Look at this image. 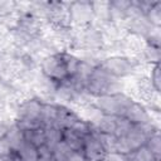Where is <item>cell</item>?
Instances as JSON below:
<instances>
[{
	"label": "cell",
	"instance_id": "15",
	"mask_svg": "<svg viewBox=\"0 0 161 161\" xmlns=\"http://www.w3.org/2000/svg\"><path fill=\"white\" fill-rule=\"evenodd\" d=\"M125 157L127 161H155V160H157V157L145 145L138 147L132 153H130L128 156H125Z\"/></svg>",
	"mask_w": 161,
	"mask_h": 161
},
{
	"label": "cell",
	"instance_id": "12",
	"mask_svg": "<svg viewBox=\"0 0 161 161\" xmlns=\"http://www.w3.org/2000/svg\"><path fill=\"white\" fill-rule=\"evenodd\" d=\"M23 136H24V140L30 142L31 145H34L35 147H40V146H44L47 145V137H45V128L42 126V127H38V128H34V130H29V131H25L23 132Z\"/></svg>",
	"mask_w": 161,
	"mask_h": 161
},
{
	"label": "cell",
	"instance_id": "7",
	"mask_svg": "<svg viewBox=\"0 0 161 161\" xmlns=\"http://www.w3.org/2000/svg\"><path fill=\"white\" fill-rule=\"evenodd\" d=\"M42 106L43 102L39 98H30L20 102L16 109V119H39Z\"/></svg>",
	"mask_w": 161,
	"mask_h": 161
},
{
	"label": "cell",
	"instance_id": "24",
	"mask_svg": "<svg viewBox=\"0 0 161 161\" xmlns=\"http://www.w3.org/2000/svg\"><path fill=\"white\" fill-rule=\"evenodd\" d=\"M8 128L9 127H6L5 125H3V123H0V140L6 135V131H8Z\"/></svg>",
	"mask_w": 161,
	"mask_h": 161
},
{
	"label": "cell",
	"instance_id": "4",
	"mask_svg": "<svg viewBox=\"0 0 161 161\" xmlns=\"http://www.w3.org/2000/svg\"><path fill=\"white\" fill-rule=\"evenodd\" d=\"M97 67H99L102 70H104L107 74L114 77V78H123L133 73L136 62L131 59L130 57L125 55H113L108 57L103 60H101Z\"/></svg>",
	"mask_w": 161,
	"mask_h": 161
},
{
	"label": "cell",
	"instance_id": "11",
	"mask_svg": "<svg viewBox=\"0 0 161 161\" xmlns=\"http://www.w3.org/2000/svg\"><path fill=\"white\" fill-rule=\"evenodd\" d=\"M62 141L72 150V151H82L84 138L77 135L70 128L62 130Z\"/></svg>",
	"mask_w": 161,
	"mask_h": 161
},
{
	"label": "cell",
	"instance_id": "9",
	"mask_svg": "<svg viewBox=\"0 0 161 161\" xmlns=\"http://www.w3.org/2000/svg\"><path fill=\"white\" fill-rule=\"evenodd\" d=\"M79 118V116L77 113H74L70 108L58 104V116H57V121H55V127L60 128V130H67L70 128L72 125Z\"/></svg>",
	"mask_w": 161,
	"mask_h": 161
},
{
	"label": "cell",
	"instance_id": "23",
	"mask_svg": "<svg viewBox=\"0 0 161 161\" xmlns=\"http://www.w3.org/2000/svg\"><path fill=\"white\" fill-rule=\"evenodd\" d=\"M84 160H86V157H84V155H83L82 151H72L65 157L64 161H84Z\"/></svg>",
	"mask_w": 161,
	"mask_h": 161
},
{
	"label": "cell",
	"instance_id": "21",
	"mask_svg": "<svg viewBox=\"0 0 161 161\" xmlns=\"http://www.w3.org/2000/svg\"><path fill=\"white\" fill-rule=\"evenodd\" d=\"M143 57L147 62H151L153 64L160 63V48H155V47H150V45H145L143 50Z\"/></svg>",
	"mask_w": 161,
	"mask_h": 161
},
{
	"label": "cell",
	"instance_id": "26",
	"mask_svg": "<svg viewBox=\"0 0 161 161\" xmlns=\"http://www.w3.org/2000/svg\"><path fill=\"white\" fill-rule=\"evenodd\" d=\"M84 161H96V160H91V158H86Z\"/></svg>",
	"mask_w": 161,
	"mask_h": 161
},
{
	"label": "cell",
	"instance_id": "6",
	"mask_svg": "<svg viewBox=\"0 0 161 161\" xmlns=\"http://www.w3.org/2000/svg\"><path fill=\"white\" fill-rule=\"evenodd\" d=\"M82 152H83L86 158H91V160H96V161H104L106 160L108 153L104 150V147L102 146V143L97 136L96 128L91 135L84 137Z\"/></svg>",
	"mask_w": 161,
	"mask_h": 161
},
{
	"label": "cell",
	"instance_id": "5",
	"mask_svg": "<svg viewBox=\"0 0 161 161\" xmlns=\"http://www.w3.org/2000/svg\"><path fill=\"white\" fill-rule=\"evenodd\" d=\"M69 18H70V25L72 24L78 26L89 25V23L94 19L92 4L89 1L69 3Z\"/></svg>",
	"mask_w": 161,
	"mask_h": 161
},
{
	"label": "cell",
	"instance_id": "27",
	"mask_svg": "<svg viewBox=\"0 0 161 161\" xmlns=\"http://www.w3.org/2000/svg\"><path fill=\"white\" fill-rule=\"evenodd\" d=\"M155 161H160V158H157V160H155Z\"/></svg>",
	"mask_w": 161,
	"mask_h": 161
},
{
	"label": "cell",
	"instance_id": "19",
	"mask_svg": "<svg viewBox=\"0 0 161 161\" xmlns=\"http://www.w3.org/2000/svg\"><path fill=\"white\" fill-rule=\"evenodd\" d=\"M150 83L153 88L155 92L160 93L161 89V70H160V63L153 64V67L151 68V73H150Z\"/></svg>",
	"mask_w": 161,
	"mask_h": 161
},
{
	"label": "cell",
	"instance_id": "3",
	"mask_svg": "<svg viewBox=\"0 0 161 161\" xmlns=\"http://www.w3.org/2000/svg\"><path fill=\"white\" fill-rule=\"evenodd\" d=\"M40 69L44 77L52 83L58 84L69 80V75L65 68V63L63 60L62 52L44 57L40 64Z\"/></svg>",
	"mask_w": 161,
	"mask_h": 161
},
{
	"label": "cell",
	"instance_id": "14",
	"mask_svg": "<svg viewBox=\"0 0 161 161\" xmlns=\"http://www.w3.org/2000/svg\"><path fill=\"white\" fill-rule=\"evenodd\" d=\"M145 18L151 26L160 28V25H161V3L155 1L152 4V6L147 10V13L145 14Z\"/></svg>",
	"mask_w": 161,
	"mask_h": 161
},
{
	"label": "cell",
	"instance_id": "17",
	"mask_svg": "<svg viewBox=\"0 0 161 161\" xmlns=\"http://www.w3.org/2000/svg\"><path fill=\"white\" fill-rule=\"evenodd\" d=\"M45 128V137H47V146H49L50 148L54 147L58 142L62 141V130L55 127V126H50V127H44Z\"/></svg>",
	"mask_w": 161,
	"mask_h": 161
},
{
	"label": "cell",
	"instance_id": "8",
	"mask_svg": "<svg viewBox=\"0 0 161 161\" xmlns=\"http://www.w3.org/2000/svg\"><path fill=\"white\" fill-rule=\"evenodd\" d=\"M123 118H126L131 125H145L152 122L151 114L147 111V108L136 101H133L131 106L127 108V111L123 114Z\"/></svg>",
	"mask_w": 161,
	"mask_h": 161
},
{
	"label": "cell",
	"instance_id": "13",
	"mask_svg": "<svg viewBox=\"0 0 161 161\" xmlns=\"http://www.w3.org/2000/svg\"><path fill=\"white\" fill-rule=\"evenodd\" d=\"M15 153L21 161H38V156H39L38 147H35L34 145H31L25 140L15 151Z\"/></svg>",
	"mask_w": 161,
	"mask_h": 161
},
{
	"label": "cell",
	"instance_id": "16",
	"mask_svg": "<svg viewBox=\"0 0 161 161\" xmlns=\"http://www.w3.org/2000/svg\"><path fill=\"white\" fill-rule=\"evenodd\" d=\"M145 146H146L157 158H160V155H161V141H160V132H158V130L155 131L152 135L148 136V138L146 140Z\"/></svg>",
	"mask_w": 161,
	"mask_h": 161
},
{
	"label": "cell",
	"instance_id": "2",
	"mask_svg": "<svg viewBox=\"0 0 161 161\" xmlns=\"http://www.w3.org/2000/svg\"><path fill=\"white\" fill-rule=\"evenodd\" d=\"M133 99L122 93H112V94H106L97 97L93 107L101 113V114H107V116H114V117H123L125 112L127 108L131 106Z\"/></svg>",
	"mask_w": 161,
	"mask_h": 161
},
{
	"label": "cell",
	"instance_id": "20",
	"mask_svg": "<svg viewBox=\"0 0 161 161\" xmlns=\"http://www.w3.org/2000/svg\"><path fill=\"white\" fill-rule=\"evenodd\" d=\"M18 11V3L0 0V18H8Z\"/></svg>",
	"mask_w": 161,
	"mask_h": 161
},
{
	"label": "cell",
	"instance_id": "1",
	"mask_svg": "<svg viewBox=\"0 0 161 161\" xmlns=\"http://www.w3.org/2000/svg\"><path fill=\"white\" fill-rule=\"evenodd\" d=\"M118 86H119V82L117 78L107 74L104 70H102L99 67L96 65L91 78L88 79V82L86 84L84 93L91 94L97 98L101 96L121 92Z\"/></svg>",
	"mask_w": 161,
	"mask_h": 161
},
{
	"label": "cell",
	"instance_id": "18",
	"mask_svg": "<svg viewBox=\"0 0 161 161\" xmlns=\"http://www.w3.org/2000/svg\"><path fill=\"white\" fill-rule=\"evenodd\" d=\"M72 152V150L63 142H58L54 147H52V156L54 161H64L65 157Z\"/></svg>",
	"mask_w": 161,
	"mask_h": 161
},
{
	"label": "cell",
	"instance_id": "25",
	"mask_svg": "<svg viewBox=\"0 0 161 161\" xmlns=\"http://www.w3.org/2000/svg\"><path fill=\"white\" fill-rule=\"evenodd\" d=\"M11 161H21V160L18 157V155H16L15 152H13V155H11Z\"/></svg>",
	"mask_w": 161,
	"mask_h": 161
},
{
	"label": "cell",
	"instance_id": "22",
	"mask_svg": "<svg viewBox=\"0 0 161 161\" xmlns=\"http://www.w3.org/2000/svg\"><path fill=\"white\" fill-rule=\"evenodd\" d=\"M39 156H38V161H54L53 156H52V148L47 145L40 146L38 148Z\"/></svg>",
	"mask_w": 161,
	"mask_h": 161
},
{
	"label": "cell",
	"instance_id": "10",
	"mask_svg": "<svg viewBox=\"0 0 161 161\" xmlns=\"http://www.w3.org/2000/svg\"><path fill=\"white\" fill-rule=\"evenodd\" d=\"M57 116H58V104H53V103H44L42 106V111H40V122L43 127H50L55 125L57 121Z\"/></svg>",
	"mask_w": 161,
	"mask_h": 161
}]
</instances>
